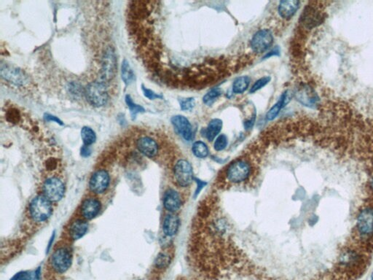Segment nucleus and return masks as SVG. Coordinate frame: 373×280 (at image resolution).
<instances>
[{"mask_svg":"<svg viewBox=\"0 0 373 280\" xmlns=\"http://www.w3.org/2000/svg\"><path fill=\"white\" fill-rule=\"evenodd\" d=\"M250 78L248 76H241L235 79L232 85V91L235 94H243L248 88Z\"/></svg>","mask_w":373,"mask_h":280,"instance_id":"25","label":"nucleus"},{"mask_svg":"<svg viewBox=\"0 0 373 280\" xmlns=\"http://www.w3.org/2000/svg\"><path fill=\"white\" fill-rule=\"evenodd\" d=\"M279 54H280V50H279V48L276 47V48H274L272 51H270L269 53H268L267 54H266V56L263 57V59H268V58H270L271 57V56H279Z\"/></svg>","mask_w":373,"mask_h":280,"instance_id":"40","label":"nucleus"},{"mask_svg":"<svg viewBox=\"0 0 373 280\" xmlns=\"http://www.w3.org/2000/svg\"><path fill=\"white\" fill-rule=\"evenodd\" d=\"M271 78L269 76H265V77H261L259 80H257L255 82L254 85H253L251 89H250V93H255V92L258 91L260 89L263 88L266 86L270 81H271Z\"/></svg>","mask_w":373,"mask_h":280,"instance_id":"34","label":"nucleus"},{"mask_svg":"<svg viewBox=\"0 0 373 280\" xmlns=\"http://www.w3.org/2000/svg\"><path fill=\"white\" fill-rule=\"evenodd\" d=\"M174 176L176 182L182 188L187 187L193 180V168L186 160L177 161L174 168Z\"/></svg>","mask_w":373,"mask_h":280,"instance_id":"6","label":"nucleus"},{"mask_svg":"<svg viewBox=\"0 0 373 280\" xmlns=\"http://www.w3.org/2000/svg\"><path fill=\"white\" fill-rule=\"evenodd\" d=\"M197 182V189L195 190V196H198L201 192L202 189H203L205 185H206V182H203V181L199 180V179H195Z\"/></svg>","mask_w":373,"mask_h":280,"instance_id":"39","label":"nucleus"},{"mask_svg":"<svg viewBox=\"0 0 373 280\" xmlns=\"http://www.w3.org/2000/svg\"><path fill=\"white\" fill-rule=\"evenodd\" d=\"M292 97V95L290 90L284 92L279 102L276 103L268 112L267 115H266V119L268 121H273V120L275 119L279 113H280L281 110L291 101Z\"/></svg>","mask_w":373,"mask_h":280,"instance_id":"19","label":"nucleus"},{"mask_svg":"<svg viewBox=\"0 0 373 280\" xmlns=\"http://www.w3.org/2000/svg\"><path fill=\"white\" fill-rule=\"evenodd\" d=\"M371 188H372V190L373 192V178H372V181H371Z\"/></svg>","mask_w":373,"mask_h":280,"instance_id":"41","label":"nucleus"},{"mask_svg":"<svg viewBox=\"0 0 373 280\" xmlns=\"http://www.w3.org/2000/svg\"><path fill=\"white\" fill-rule=\"evenodd\" d=\"M45 121H53V122H56V124H60V125H63V122L59 119V118L56 117V116H52L51 114H45L44 116Z\"/></svg>","mask_w":373,"mask_h":280,"instance_id":"37","label":"nucleus"},{"mask_svg":"<svg viewBox=\"0 0 373 280\" xmlns=\"http://www.w3.org/2000/svg\"><path fill=\"white\" fill-rule=\"evenodd\" d=\"M81 138L84 145L90 146L96 142V133L91 128L84 126L81 129Z\"/></svg>","mask_w":373,"mask_h":280,"instance_id":"26","label":"nucleus"},{"mask_svg":"<svg viewBox=\"0 0 373 280\" xmlns=\"http://www.w3.org/2000/svg\"><path fill=\"white\" fill-rule=\"evenodd\" d=\"M19 117V113L17 111H14V110L10 111L9 113H8V120L11 122H16L18 121V118Z\"/></svg>","mask_w":373,"mask_h":280,"instance_id":"36","label":"nucleus"},{"mask_svg":"<svg viewBox=\"0 0 373 280\" xmlns=\"http://www.w3.org/2000/svg\"><path fill=\"white\" fill-rule=\"evenodd\" d=\"M1 75L5 80L17 86H24L30 82L28 75L22 69L8 64L2 66Z\"/></svg>","mask_w":373,"mask_h":280,"instance_id":"7","label":"nucleus"},{"mask_svg":"<svg viewBox=\"0 0 373 280\" xmlns=\"http://www.w3.org/2000/svg\"><path fill=\"white\" fill-rule=\"evenodd\" d=\"M370 280H373V271L372 272V274H371Z\"/></svg>","mask_w":373,"mask_h":280,"instance_id":"42","label":"nucleus"},{"mask_svg":"<svg viewBox=\"0 0 373 280\" xmlns=\"http://www.w3.org/2000/svg\"><path fill=\"white\" fill-rule=\"evenodd\" d=\"M251 171V166L246 161L235 160L226 169L225 177L231 183H240L248 179Z\"/></svg>","mask_w":373,"mask_h":280,"instance_id":"3","label":"nucleus"},{"mask_svg":"<svg viewBox=\"0 0 373 280\" xmlns=\"http://www.w3.org/2000/svg\"><path fill=\"white\" fill-rule=\"evenodd\" d=\"M171 258L169 255L166 253H160L155 261L156 266L158 268H165L170 264Z\"/></svg>","mask_w":373,"mask_h":280,"instance_id":"31","label":"nucleus"},{"mask_svg":"<svg viewBox=\"0 0 373 280\" xmlns=\"http://www.w3.org/2000/svg\"><path fill=\"white\" fill-rule=\"evenodd\" d=\"M164 205L165 209L171 213H175L182 205V201L178 193L174 189H169L164 194Z\"/></svg>","mask_w":373,"mask_h":280,"instance_id":"17","label":"nucleus"},{"mask_svg":"<svg viewBox=\"0 0 373 280\" xmlns=\"http://www.w3.org/2000/svg\"><path fill=\"white\" fill-rule=\"evenodd\" d=\"M88 225L86 222L83 221H76L72 223L69 229V234L73 240H77L86 234L88 231Z\"/></svg>","mask_w":373,"mask_h":280,"instance_id":"22","label":"nucleus"},{"mask_svg":"<svg viewBox=\"0 0 373 280\" xmlns=\"http://www.w3.org/2000/svg\"><path fill=\"white\" fill-rule=\"evenodd\" d=\"M363 258L357 252L353 250H344L339 258V264L342 268L355 270L362 265Z\"/></svg>","mask_w":373,"mask_h":280,"instance_id":"12","label":"nucleus"},{"mask_svg":"<svg viewBox=\"0 0 373 280\" xmlns=\"http://www.w3.org/2000/svg\"><path fill=\"white\" fill-rule=\"evenodd\" d=\"M181 109L184 111H191L195 105V99L193 97L190 98H183L179 100Z\"/></svg>","mask_w":373,"mask_h":280,"instance_id":"33","label":"nucleus"},{"mask_svg":"<svg viewBox=\"0 0 373 280\" xmlns=\"http://www.w3.org/2000/svg\"><path fill=\"white\" fill-rule=\"evenodd\" d=\"M356 228L361 235L373 234V207H365L360 211L356 219Z\"/></svg>","mask_w":373,"mask_h":280,"instance_id":"9","label":"nucleus"},{"mask_svg":"<svg viewBox=\"0 0 373 280\" xmlns=\"http://www.w3.org/2000/svg\"><path fill=\"white\" fill-rule=\"evenodd\" d=\"M98 80L109 83L114 78L117 72V58L112 47H108L104 52L101 59Z\"/></svg>","mask_w":373,"mask_h":280,"instance_id":"4","label":"nucleus"},{"mask_svg":"<svg viewBox=\"0 0 373 280\" xmlns=\"http://www.w3.org/2000/svg\"><path fill=\"white\" fill-rule=\"evenodd\" d=\"M100 210H101V203L97 199H88L82 203V215L86 219H93L99 213Z\"/></svg>","mask_w":373,"mask_h":280,"instance_id":"18","label":"nucleus"},{"mask_svg":"<svg viewBox=\"0 0 373 280\" xmlns=\"http://www.w3.org/2000/svg\"><path fill=\"white\" fill-rule=\"evenodd\" d=\"M222 89L219 88H214L210 90L203 98V103L206 105H211L214 103V100L218 97H220L222 95Z\"/></svg>","mask_w":373,"mask_h":280,"instance_id":"30","label":"nucleus"},{"mask_svg":"<svg viewBox=\"0 0 373 280\" xmlns=\"http://www.w3.org/2000/svg\"><path fill=\"white\" fill-rule=\"evenodd\" d=\"M228 144L227 137L224 134H221L216 137L215 142L214 144V148L216 151H222L224 150Z\"/></svg>","mask_w":373,"mask_h":280,"instance_id":"32","label":"nucleus"},{"mask_svg":"<svg viewBox=\"0 0 373 280\" xmlns=\"http://www.w3.org/2000/svg\"><path fill=\"white\" fill-rule=\"evenodd\" d=\"M121 77L127 85L132 84L135 80V72L127 59H124L121 65Z\"/></svg>","mask_w":373,"mask_h":280,"instance_id":"24","label":"nucleus"},{"mask_svg":"<svg viewBox=\"0 0 373 280\" xmlns=\"http://www.w3.org/2000/svg\"><path fill=\"white\" fill-rule=\"evenodd\" d=\"M126 103H127L128 108H129L131 116H132V119L133 120L135 119L139 113H144L145 111V108L141 106V105H137V104L134 103L133 100H132L130 95H127L126 97Z\"/></svg>","mask_w":373,"mask_h":280,"instance_id":"29","label":"nucleus"},{"mask_svg":"<svg viewBox=\"0 0 373 280\" xmlns=\"http://www.w3.org/2000/svg\"><path fill=\"white\" fill-rule=\"evenodd\" d=\"M80 154H81L82 156L85 157H89L90 155L91 154V149L90 148V146H87V145H83V146L82 147L81 150H80Z\"/></svg>","mask_w":373,"mask_h":280,"instance_id":"38","label":"nucleus"},{"mask_svg":"<svg viewBox=\"0 0 373 280\" xmlns=\"http://www.w3.org/2000/svg\"><path fill=\"white\" fill-rule=\"evenodd\" d=\"M40 268L35 271H22L16 273L15 276L11 280H40L41 274H40Z\"/></svg>","mask_w":373,"mask_h":280,"instance_id":"27","label":"nucleus"},{"mask_svg":"<svg viewBox=\"0 0 373 280\" xmlns=\"http://www.w3.org/2000/svg\"><path fill=\"white\" fill-rule=\"evenodd\" d=\"M192 150H193V154L197 158H205L209 155V148H208L207 145L202 141L195 142L193 144Z\"/></svg>","mask_w":373,"mask_h":280,"instance_id":"28","label":"nucleus"},{"mask_svg":"<svg viewBox=\"0 0 373 280\" xmlns=\"http://www.w3.org/2000/svg\"><path fill=\"white\" fill-rule=\"evenodd\" d=\"M172 124L177 132L186 141L193 139V130L191 124L183 116H174L172 118Z\"/></svg>","mask_w":373,"mask_h":280,"instance_id":"15","label":"nucleus"},{"mask_svg":"<svg viewBox=\"0 0 373 280\" xmlns=\"http://www.w3.org/2000/svg\"><path fill=\"white\" fill-rule=\"evenodd\" d=\"M273 42L274 36L272 32L269 30H261L253 36L251 46L256 53H263L272 45Z\"/></svg>","mask_w":373,"mask_h":280,"instance_id":"10","label":"nucleus"},{"mask_svg":"<svg viewBox=\"0 0 373 280\" xmlns=\"http://www.w3.org/2000/svg\"><path fill=\"white\" fill-rule=\"evenodd\" d=\"M72 261V253L64 247L55 251L51 257V264L53 269L58 273L66 272L70 268Z\"/></svg>","mask_w":373,"mask_h":280,"instance_id":"8","label":"nucleus"},{"mask_svg":"<svg viewBox=\"0 0 373 280\" xmlns=\"http://www.w3.org/2000/svg\"><path fill=\"white\" fill-rule=\"evenodd\" d=\"M108 84L97 80L91 82L85 88L87 100L92 106L101 108L107 103L109 100Z\"/></svg>","mask_w":373,"mask_h":280,"instance_id":"1","label":"nucleus"},{"mask_svg":"<svg viewBox=\"0 0 373 280\" xmlns=\"http://www.w3.org/2000/svg\"><path fill=\"white\" fill-rule=\"evenodd\" d=\"M43 194L51 202H59L65 194V185L59 178H48L43 184Z\"/></svg>","mask_w":373,"mask_h":280,"instance_id":"5","label":"nucleus"},{"mask_svg":"<svg viewBox=\"0 0 373 280\" xmlns=\"http://www.w3.org/2000/svg\"><path fill=\"white\" fill-rule=\"evenodd\" d=\"M142 91H143L144 95L145 97L149 99L150 100H156V99H163V97L161 95H158V94L155 93L153 90H150V89L147 88L146 87L142 85Z\"/></svg>","mask_w":373,"mask_h":280,"instance_id":"35","label":"nucleus"},{"mask_svg":"<svg viewBox=\"0 0 373 280\" xmlns=\"http://www.w3.org/2000/svg\"><path fill=\"white\" fill-rule=\"evenodd\" d=\"M31 218L37 223L47 221L53 213V206L51 201L43 196H38L32 199L30 203Z\"/></svg>","mask_w":373,"mask_h":280,"instance_id":"2","label":"nucleus"},{"mask_svg":"<svg viewBox=\"0 0 373 280\" xmlns=\"http://www.w3.org/2000/svg\"><path fill=\"white\" fill-rule=\"evenodd\" d=\"M179 226V218L174 215H166L163 225L164 234L168 236H173L177 234Z\"/></svg>","mask_w":373,"mask_h":280,"instance_id":"21","label":"nucleus"},{"mask_svg":"<svg viewBox=\"0 0 373 280\" xmlns=\"http://www.w3.org/2000/svg\"><path fill=\"white\" fill-rule=\"evenodd\" d=\"M110 177L107 171L104 169L98 170L90 179V191L96 194H102L108 189Z\"/></svg>","mask_w":373,"mask_h":280,"instance_id":"13","label":"nucleus"},{"mask_svg":"<svg viewBox=\"0 0 373 280\" xmlns=\"http://www.w3.org/2000/svg\"><path fill=\"white\" fill-rule=\"evenodd\" d=\"M300 6V2L296 0L282 1L279 6V14L285 19H291L295 15Z\"/></svg>","mask_w":373,"mask_h":280,"instance_id":"20","label":"nucleus"},{"mask_svg":"<svg viewBox=\"0 0 373 280\" xmlns=\"http://www.w3.org/2000/svg\"><path fill=\"white\" fill-rule=\"evenodd\" d=\"M222 121L219 118H214L210 121L206 129V138L211 142L216 138V136L220 133L222 129Z\"/></svg>","mask_w":373,"mask_h":280,"instance_id":"23","label":"nucleus"},{"mask_svg":"<svg viewBox=\"0 0 373 280\" xmlns=\"http://www.w3.org/2000/svg\"><path fill=\"white\" fill-rule=\"evenodd\" d=\"M295 97L299 103L310 108H316L319 106L320 99L314 88L308 85H303L297 90Z\"/></svg>","mask_w":373,"mask_h":280,"instance_id":"11","label":"nucleus"},{"mask_svg":"<svg viewBox=\"0 0 373 280\" xmlns=\"http://www.w3.org/2000/svg\"><path fill=\"white\" fill-rule=\"evenodd\" d=\"M324 16L320 11L313 6L305 8L301 16V24L307 29H312L320 25L324 21Z\"/></svg>","mask_w":373,"mask_h":280,"instance_id":"14","label":"nucleus"},{"mask_svg":"<svg viewBox=\"0 0 373 280\" xmlns=\"http://www.w3.org/2000/svg\"><path fill=\"white\" fill-rule=\"evenodd\" d=\"M137 147L140 153L148 158H154L158 153L157 142L151 137H140L137 141Z\"/></svg>","mask_w":373,"mask_h":280,"instance_id":"16","label":"nucleus"}]
</instances>
